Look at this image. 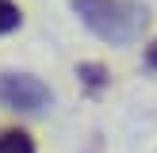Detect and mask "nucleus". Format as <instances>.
Segmentation results:
<instances>
[{
	"label": "nucleus",
	"instance_id": "f257e3e1",
	"mask_svg": "<svg viewBox=\"0 0 157 153\" xmlns=\"http://www.w3.org/2000/svg\"><path fill=\"white\" fill-rule=\"evenodd\" d=\"M77 19L111 46H130L150 27V8L142 0H69Z\"/></svg>",
	"mask_w": 157,
	"mask_h": 153
},
{
	"label": "nucleus",
	"instance_id": "f03ea898",
	"mask_svg": "<svg viewBox=\"0 0 157 153\" xmlns=\"http://www.w3.org/2000/svg\"><path fill=\"white\" fill-rule=\"evenodd\" d=\"M0 103L15 115H42L54 103V92L35 73H0Z\"/></svg>",
	"mask_w": 157,
	"mask_h": 153
},
{
	"label": "nucleus",
	"instance_id": "7ed1b4c3",
	"mask_svg": "<svg viewBox=\"0 0 157 153\" xmlns=\"http://www.w3.org/2000/svg\"><path fill=\"white\" fill-rule=\"evenodd\" d=\"M77 76H81V84L88 92H104L107 84H111V73H107L100 61H81V65H77Z\"/></svg>",
	"mask_w": 157,
	"mask_h": 153
},
{
	"label": "nucleus",
	"instance_id": "20e7f679",
	"mask_svg": "<svg viewBox=\"0 0 157 153\" xmlns=\"http://www.w3.org/2000/svg\"><path fill=\"white\" fill-rule=\"evenodd\" d=\"M0 153H38L27 130H0Z\"/></svg>",
	"mask_w": 157,
	"mask_h": 153
},
{
	"label": "nucleus",
	"instance_id": "39448f33",
	"mask_svg": "<svg viewBox=\"0 0 157 153\" xmlns=\"http://www.w3.org/2000/svg\"><path fill=\"white\" fill-rule=\"evenodd\" d=\"M23 27V12L19 4H12V0H0V35H12V31Z\"/></svg>",
	"mask_w": 157,
	"mask_h": 153
},
{
	"label": "nucleus",
	"instance_id": "423d86ee",
	"mask_svg": "<svg viewBox=\"0 0 157 153\" xmlns=\"http://www.w3.org/2000/svg\"><path fill=\"white\" fill-rule=\"evenodd\" d=\"M146 65L157 69V38H153V46H146Z\"/></svg>",
	"mask_w": 157,
	"mask_h": 153
}]
</instances>
